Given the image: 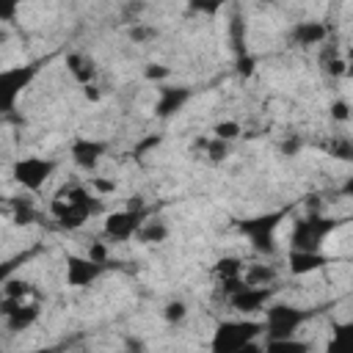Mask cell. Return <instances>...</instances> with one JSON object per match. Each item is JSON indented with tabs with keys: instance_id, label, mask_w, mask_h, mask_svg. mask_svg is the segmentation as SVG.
<instances>
[{
	"instance_id": "1",
	"label": "cell",
	"mask_w": 353,
	"mask_h": 353,
	"mask_svg": "<svg viewBox=\"0 0 353 353\" xmlns=\"http://www.w3.org/2000/svg\"><path fill=\"white\" fill-rule=\"evenodd\" d=\"M97 212H102V201L83 182L63 185L50 201V215L58 221L61 229H80Z\"/></svg>"
},
{
	"instance_id": "2",
	"label": "cell",
	"mask_w": 353,
	"mask_h": 353,
	"mask_svg": "<svg viewBox=\"0 0 353 353\" xmlns=\"http://www.w3.org/2000/svg\"><path fill=\"white\" fill-rule=\"evenodd\" d=\"M259 336H262V320H251V317L221 320L210 336V353H234L237 347Z\"/></svg>"
},
{
	"instance_id": "3",
	"label": "cell",
	"mask_w": 353,
	"mask_h": 353,
	"mask_svg": "<svg viewBox=\"0 0 353 353\" xmlns=\"http://www.w3.org/2000/svg\"><path fill=\"white\" fill-rule=\"evenodd\" d=\"M265 317H262V334L265 339H287V336H295L298 328L312 320V309H301V306H292V303H268L265 309Z\"/></svg>"
},
{
	"instance_id": "4",
	"label": "cell",
	"mask_w": 353,
	"mask_h": 353,
	"mask_svg": "<svg viewBox=\"0 0 353 353\" xmlns=\"http://www.w3.org/2000/svg\"><path fill=\"white\" fill-rule=\"evenodd\" d=\"M339 226V221L328 218V215H320V212H309L303 218H298L292 223V232H290V251H320L325 237Z\"/></svg>"
},
{
	"instance_id": "5",
	"label": "cell",
	"mask_w": 353,
	"mask_h": 353,
	"mask_svg": "<svg viewBox=\"0 0 353 353\" xmlns=\"http://www.w3.org/2000/svg\"><path fill=\"white\" fill-rule=\"evenodd\" d=\"M36 77H39V63H19L0 69V116L17 108L19 97L28 91V85Z\"/></svg>"
},
{
	"instance_id": "6",
	"label": "cell",
	"mask_w": 353,
	"mask_h": 353,
	"mask_svg": "<svg viewBox=\"0 0 353 353\" xmlns=\"http://www.w3.org/2000/svg\"><path fill=\"white\" fill-rule=\"evenodd\" d=\"M52 174H55V160L52 157L28 154V157L14 160V165H11V179L28 193H39L50 182Z\"/></svg>"
},
{
	"instance_id": "7",
	"label": "cell",
	"mask_w": 353,
	"mask_h": 353,
	"mask_svg": "<svg viewBox=\"0 0 353 353\" xmlns=\"http://www.w3.org/2000/svg\"><path fill=\"white\" fill-rule=\"evenodd\" d=\"M149 218V212H146V207L141 204V201H130V207H124V210H116V212H110L108 218H105V223H102V234L110 240V243H127V240H132L135 234H138V229H141V223Z\"/></svg>"
},
{
	"instance_id": "8",
	"label": "cell",
	"mask_w": 353,
	"mask_h": 353,
	"mask_svg": "<svg viewBox=\"0 0 353 353\" xmlns=\"http://www.w3.org/2000/svg\"><path fill=\"white\" fill-rule=\"evenodd\" d=\"M284 215H287V210H276V212H265V215L240 221V232L248 237V243H251L254 251H259V254H273V251H276V245H273V232L279 229V223H281Z\"/></svg>"
},
{
	"instance_id": "9",
	"label": "cell",
	"mask_w": 353,
	"mask_h": 353,
	"mask_svg": "<svg viewBox=\"0 0 353 353\" xmlns=\"http://www.w3.org/2000/svg\"><path fill=\"white\" fill-rule=\"evenodd\" d=\"M105 270H108V265L91 262L85 254H66V259H63V279L69 287H77V290L94 284Z\"/></svg>"
},
{
	"instance_id": "10",
	"label": "cell",
	"mask_w": 353,
	"mask_h": 353,
	"mask_svg": "<svg viewBox=\"0 0 353 353\" xmlns=\"http://www.w3.org/2000/svg\"><path fill=\"white\" fill-rule=\"evenodd\" d=\"M273 290L276 287H248V284H240L234 292L226 295L229 306L240 314H254V312H262L270 298H273Z\"/></svg>"
},
{
	"instance_id": "11",
	"label": "cell",
	"mask_w": 353,
	"mask_h": 353,
	"mask_svg": "<svg viewBox=\"0 0 353 353\" xmlns=\"http://www.w3.org/2000/svg\"><path fill=\"white\" fill-rule=\"evenodd\" d=\"M105 152H108V143L97 141V138H74L72 146H69V154H72L74 165L83 168V171H94L102 163Z\"/></svg>"
},
{
	"instance_id": "12",
	"label": "cell",
	"mask_w": 353,
	"mask_h": 353,
	"mask_svg": "<svg viewBox=\"0 0 353 353\" xmlns=\"http://www.w3.org/2000/svg\"><path fill=\"white\" fill-rule=\"evenodd\" d=\"M0 314L6 317V325L11 331H28L39 320V306L28 301H6L0 298Z\"/></svg>"
},
{
	"instance_id": "13",
	"label": "cell",
	"mask_w": 353,
	"mask_h": 353,
	"mask_svg": "<svg viewBox=\"0 0 353 353\" xmlns=\"http://www.w3.org/2000/svg\"><path fill=\"white\" fill-rule=\"evenodd\" d=\"M188 99H190V88H185V85H163L157 91V99H154V116L157 119H168L176 110H182Z\"/></svg>"
},
{
	"instance_id": "14",
	"label": "cell",
	"mask_w": 353,
	"mask_h": 353,
	"mask_svg": "<svg viewBox=\"0 0 353 353\" xmlns=\"http://www.w3.org/2000/svg\"><path fill=\"white\" fill-rule=\"evenodd\" d=\"M66 72L72 74V80L80 88L83 85H91L94 77H97V61L88 52H69L66 55Z\"/></svg>"
},
{
	"instance_id": "15",
	"label": "cell",
	"mask_w": 353,
	"mask_h": 353,
	"mask_svg": "<svg viewBox=\"0 0 353 353\" xmlns=\"http://www.w3.org/2000/svg\"><path fill=\"white\" fill-rule=\"evenodd\" d=\"M287 262H290V273L292 276H309V273L325 268L328 265V256L323 251H312V254L309 251H290Z\"/></svg>"
},
{
	"instance_id": "16",
	"label": "cell",
	"mask_w": 353,
	"mask_h": 353,
	"mask_svg": "<svg viewBox=\"0 0 353 353\" xmlns=\"http://www.w3.org/2000/svg\"><path fill=\"white\" fill-rule=\"evenodd\" d=\"M328 36V28L323 22H295L290 30V39L298 47H312V44H323Z\"/></svg>"
},
{
	"instance_id": "17",
	"label": "cell",
	"mask_w": 353,
	"mask_h": 353,
	"mask_svg": "<svg viewBox=\"0 0 353 353\" xmlns=\"http://www.w3.org/2000/svg\"><path fill=\"white\" fill-rule=\"evenodd\" d=\"M243 284L248 287H273L279 281V270L273 265H265V262H254L248 268H243Z\"/></svg>"
},
{
	"instance_id": "18",
	"label": "cell",
	"mask_w": 353,
	"mask_h": 353,
	"mask_svg": "<svg viewBox=\"0 0 353 353\" xmlns=\"http://www.w3.org/2000/svg\"><path fill=\"white\" fill-rule=\"evenodd\" d=\"M325 353H353V323H336Z\"/></svg>"
},
{
	"instance_id": "19",
	"label": "cell",
	"mask_w": 353,
	"mask_h": 353,
	"mask_svg": "<svg viewBox=\"0 0 353 353\" xmlns=\"http://www.w3.org/2000/svg\"><path fill=\"white\" fill-rule=\"evenodd\" d=\"M262 353H312V342H309V339H298V336L265 339Z\"/></svg>"
},
{
	"instance_id": "20",
	"label": "cell",
	"mask_w": 353,
	"mask_h": 353,
	"mask_svg": "<svg viewBox=\"0 0 353 353\" xmlns=\"http://www.w3.org/2000/svg\"><path fill=\"white\" fill-rule=\"evenodd\" d=\"M168 234H171V229H168L165 221H160V218H146V221L141 223V229H138L135 237H138L141 243H165Z\"/></svg>"
},
{
	"instance_id": "21",
	"label": "cell",
	"mask_w": 353,
	"mask_h": 353,
	"mask_svg": "<svg viewBox=\"0 0 353 353\" xmlns=\"http://www.w3.org/2000/svg\"><path fill=\"white\" fill-rule=\"evenodd\" d=\"M30 292H33V284L30 281L11 276V279H6V284L0 290V298H6V301H25Z\"/></svg>"
},
{
	"instance_id": "22",
	"label": "cell",
	"mask_w": 353,
	"mask_h": 353,
	"mask_svg": "<svg viewBox=\"0 0 353 353\" xmlns=\"http://www.w3.org/2000/svg\"><path fill=\"white\" fill-rule=\"evenodd\" d=\"M196 146H199V149H204V154H207V160H210V163H221V160H226V157H229V143H223V141H218V138L199 141Z\"/></svg>"
},
{
	"instance_id": "23",
	"label": "cell",
	"mask_w": 353,
	"mask_h": 353,
	"mask_svg": "<svg viewBox=\"0 0 353 353\" xmlns=\"http://www.w3.org/2000/svg\"><path fill=\"white\" fill-rule=\"evenodd\" d=\"M240 132H243V127H240V121H234V119H221V121L212 127V138H218V141H223V143H232Z\"/></svg>"
},
{
	"instance_id": "24",
	"label": "cell",
	"mask_w": 353,
	"mask_h": 353,
	"mask_svg": "<svg viewBox=\"0 0 353 353\" xmlns=\"http://www.w3.org/2000/svg\"><path fill=\"white\" fill-rule=\"evenodd\" d=\"M163 317H165L168 323H182V320L188 317V306H185L182 301H168L165 309H163Z\"/></svg>"
},
{
	"instance_id": "25",
	"label": "cell",
	"mask_w": 353,
	"mask_h": 353,
	"mask_svg": "<svg viewBox=\"0 0 353 353\" xmlns=\"http://www.w3.org/2000/svg\"><path fill=\"white\" fill-rule=\"evenodd\" d=\"M36 221V210L30 207V201H14V223H33Z\"/></svg>"
},
{
	"instance_id": "26",
	"label": "cell",
	"mask_w": 353,
	"mask_h": 353,
	"mask_svg": "<svg viewBox=\"0 0 353 353\" xmlns=\"http://www.w3.org/2000/svg\"><path fill=\"white\" fill-rule=\"evenodd\" d=\"M154 36H157V28H152V25H141V22H135L132 30H130V39L138 41V44H143V41H149V39H154Z\"/></svg>"
},
{
	"instance_id": "27",
	"label": "cell",
	"mask_w": 353,
	"mask_h": 353,
	"mask_svg": "<svg viewBox=\"0 0 353 353\" xmlns=\"http://www.w3.org/2000/svg\"><path fill=\"white\" fill-rule=\"evenodd\" d=\"M91 262H99V265H108L110 262V251H108V243H91L88 245V254H85Z\"/></svg>"
},
{
	"instance_id": "28",
	"label": "cell",
	"mask_w": 353,
	"mask_h": 353,
	"mask_svg": "<svg viewBox=\"0 0 353 353\" xmlns=\"http://www.w3.org/2000/svg\"><path fill=\"white\" fill-rule=\"evenodd\" d=\"M85 188H88V190H97V193H102V196H105V193H113V190H116V182H113V179H99V176H91ZM97 193H94V196H97Z\"/></svg>"
},
{
	"instance_id": "29",
	"label": "cell",
	"mask_w": 353,
	"mask_h": 353,
	"mask_svg": "<svg viewBox=\"0 0 353 353\" xmlns=\"http://www.w3.org/2000/svg\"><path fill=\"white\" fill-rule=\"evenodd\" d=\"M168 74H171V69L163 66V63H149V66L143 69V77H146V80H165Z\"/></svg>"
},
{
	"instance_id": "30",
	"label": "cell",
	"mask_w": 353,
	"mask_h": 353,
	"mask_svg": "<svg viewBox=\"0 0 353 353\" xmlns=\"http://www.w3.org/2000/svg\"><path fill=\"white\" fill-rule=\"evenodd\" d=\"M17 14H19V3H14V0H0V22H14Z\"/></svg>"
},
{
	"instance_id": "31",
	"label": "cell",
	"mask_w": 353,
	"mask_h": 353,
	"mask_svg": "<svg viewBox=\"0 0 353 353\" xmlns=\"http://www.w3.org/2000/svg\"><path fill=\"white\" fill-rule=\"evenodd\" d=\"M22 262V256H14V259H3L0 262V290H3V284H6V279H11L14 276V270H17V265Z\"/></svg>"
},
{
	"instance_id": "32",
	"label": "cell",
	"mask_w": 353,
	"mask_h": 353,
	"mask_svg": "<svg viewBox=\"0 0 353 353\" xmlns=\"http://www.w3.org/2000/svg\"><path fill=\"white\" fill-rule=\"evenodd\" d=\"M347 110H350V108H347V102H345V99H339V102H334V105H331V116H334L336 121H347V119H350V113H347Z\"/></svg>"
},
{
	"instance_id": "33",
	"label": "cell",
	"mask_w": 353,
	"mask_h": 353,
	"mask_svg": "<svg viewBox=\"0 0 353 353\" xmlns=\"http://www.w3.org/2000/svg\"><path fill=\"white\" fill-rule=\"evenodd\" d=\"M331 149L336 152L334 157H342V160H347V157H350V141H347V138H339V141H334V143H331Z\"/></svg>"
},
{
	"instance_id": "34",
	"label": "cell",
	"mask_w": 353,
	"mask_h": 353,
	"mask_svg": "<svg viewBox=\"0 0 353 353\" xmlns=\"http://www.w3.org/2000/svg\"><path fill=\"white\" fill-rule=\"evenodd\" d=\"M234 353H262V345H259V339H254V342H248V345L237 347Z\"/></svg>"
},
{
	"instance_id": "35",
	"label": "cell",
	"mask_w": 353,
	"mask_h": 353,
	"mask_svg": "<svg viewBox=\"0 0 353 353\" xmlns=\"http://www.w3.org/2000/svg\"><path fill=\"white\" fill-rule=\"evenodd\" d=\"M325 69H328L331 74H342V72H345V61H339V58H334V61H331V63H328Z\"/></svg>"
},
{
	"instance_id": "36",
	"label": "cell",
	"mask_w": 353,
	"mask_h": 353,
	"mask_svg": "<svg viewBox=\"0 0 353 353\" xmlns=\"http://www.w3.org/2000/svg\"><path fill=\"white\" fill-rule=\"evenodd\" d=\"M83 97H85V99H91V102H97V99H99L97 85H94V83H91V85H83Z\"/></svg>"
},
{
	"instance_id": "37",
	"label": "cell",
	"mask_w": 353,
	"mask_h": 353,
	"mask_svg": "<svg viewBox=\"0 0 353 353\" xmlns=\"http://www.w3.org/2000/svg\"><path fill=\"white\" fill-rule=\"evenodd\" d=\"M6 41H8V30H6V28H3V25H0V47H3V44H6Z\"/></svg>"
},
{
	"instance_id": "38",
	"label": "cell",
	"mask_w": 353,
	"mask_h": 353,
	"mask_svg": "<svg viewBox=\"0 0 353 353\" xmlns=\"http://www.w3.org/2000/svg\"><path fill=\"white\" fill-rule=\"evenodd\" d=\"M30 353H58V347H36V350H30Z\"/></svg>"
}]
</instances>
